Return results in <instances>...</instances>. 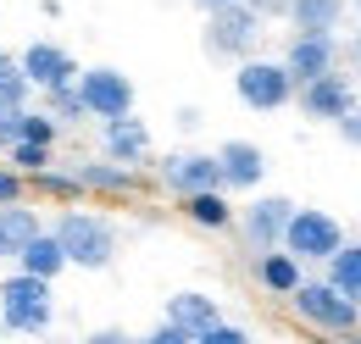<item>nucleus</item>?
Segmentation results:
<instances>
[{"mask_svg":"<svg viewBox=\"0 0 361 344\" xmlns=\"http://www.w3.org/2000/svg\"><path fill=\"white\" fill-rule=\"evenodd\" d=\"M50 233L61 239V256H67V266L106 272V266L117 261V228H111L106 216H94V211H61Z\"/></svg>","mask_w":361,"mask_h":344,"instance_id":"f257e3e1","label":"nucleus"},{"mask_svg":"<svg viewBox=\"0 0 361 344\" xmlns=\"http://www.w3.org/2000/svg\"><path fill=\"white\" fill-rule=\"evenodd\" d=\"M50 317H56V305H50V278H34V272L17 266V272L0 283V328L39 339L50 328Z\"/></svg>","mask_w":361,"mask_h":344,"instance_id":"f03ea898","label":"nucleus"},{"mask_svg":"<svg viewBox=\"0 0 361 344\" xmlns=\"http://www.w3.org/2000/svg\"><path fill=\"white\" fill-rule=\"evenodd\" d=\"M289 305H295L300 322H312L317 333H356V322H361V305L350 295H339L328 278H300L289 289Z\"/></svg>","mask_w":361,"mask_h":344,"instance_id":"7ed1b4c3","label":"nucleus"},{"mask_svg":"<svg viewBox=\"0 0 361 344\" xmlns=\"http://www.w3.org/2000/svg\"><path fill=\"white\" fill-rule=\"evenodd\" d=\"M262 11L250 6V0H228L217 11H206V50L212 56H223V61H245L256 39H262Z\"/></svg>","mask_w":361,"mask_h":344,"instance_id":"20e7f679","label":"nucleus"},{"mask_svg":"<svg viewBox=\"0 0 361 344\" xmlns=\"http://www.w3.org/2000/svg\"><path fill=\"white\" fill-rule=\"evenodd\" d=\"M233 94L250 106V111H283L295 100V78L283 61H262V56H245L239 73H233Z\"/></svg>","mask_w":361,"mask_h":344,"instance_id":"39448f33","label":"nucleus"},{"mask_svg":"<svg viewBox=\"0 0 361 344\" xmlns=\"http://www.w3.org/2000/svg\"><path fill=\"white\" fill-rule=\"evenodd\" d=\"M339 245H345V228H339V216L317 211V206H295V211H289L283 250H289L295 261H328Z\"/></svg>","mask_w":361,"mask_h":344,"instance_id":"423d86ee","label":"nucleus"},{"mask_svg":"<svg viewBox=\"0 0 361 344\" xmlns=\"http://www.w3.org/2000/svg\"><path fill=\"white\" fill-rule=\"evenodd\" d=\"M78 94H84V111L100 123L134 111V78L117 67H78Z\"/></svg>","mask_w":361,"mask_h":344,"instance_id":"0eeeda50","label":"nucleus"},{"mask_svg":"<svg viewBox=\"0 0 361 344\" xmlns=\"http://www.w3.org/2000/svg\"><path fill=\"white\" fill-rule=\"evenodd\" d=\"M295 100H300V117H312V123H339L361 94H356V78H345V73L334 67V73H322L312 84H295Z\"/></svg>","mask_w":361,"mask_h":344,"instance_id":"6e6552de","label":"nucleus"},{"mask_svg":"<svg viewBox=\"0 0 361 344\" xmlns=\"http://www.w3.org/2000/svg\"><path fill=\"white\" fill-rule=\"evenodd\" d=\"M161 183L173 195H195V189H223V172H217V150H173L161 161Z\"/></svg>","mask_w":361,"mask_h":344,"instance_id":"1a4fd4ad","label":"nucleus"},{"mask_svg":"<svg viewBox=\"0 0 361 344\" xmlns=\"http://www.w3.org/2000/svg\"><path fill=\"white\" fill-rule=\"evenodd\" d=\"M283 67H289L295 84H312L322 73H334L339 67V34H295L283 50Z\"/></svg>","mask_w":361,"mask_h":344,"instance_id":"9d476101","label":"nucleus"},{"mask_svg":"<svg viewBox=\"0 0 361 344\" xmlns=\"http://www.w3.org/2000/svg\"><path fill=\"white\" fill-rule=\"evenodd\" d=\"M289 211H295V200L289 195H262L256 206H245V245L262 256V250H278L283 245V228H289Z\"/></svg>","mask_w":361,"mask_h":344,"instance_id":"9b49d317","label":"nucleus"},{"mask_svg":"<svg viewBox=\"0 0 361 344\" xmlns=\"http://www.w3.org/2000/svg\"><path fill=\"white\" fill-rule=\"evenodd\" d=\"M17 61H23V78H28L34 89H56V84H73V78H78L73 50H61L56 39H34Z\"/></svg>","mask_w":361,"mask_h":344,"instance_id":"f8f14e48","label":"nucleus"},{"mask_svg":"<svg viewBox=\"0 0 361 344\" xmlns=\"http://www.w3.org/2000/svg\"><path fill=\"white\" fill-rule=\"evenodd\" d=\"M217 172H223L228 195H250V189L267 178V156H262V145H250V139H228L223 150H217Z\"/></svg>","mask_w":361,"mask_h":344,"instance_id":"ddd939ff","label":"nucleus"},{"mask_svg":"<svg viewBox=\"0 0 361 344\" xmlns=\"http://www.w3.org/2000/svg\"><path fill=\"white\" fill-rule=\"evenodd\" d=\"M145 156H150V128L139 123L134 111H123V117H106V161L139 167Z\"/></svg>","mask_w":361,"mask_h":344,"instance_id":"4468645a","label":"nucleus"},{"mask_svg":"<svg viewBox=\"0 0 361 344\" xmlns=\"http://www.w3.org/2000/svg\"><path fill=\"white\" fill-rule=\"evenodd\" d=\"M283 17L295 34H334L345 23V0H283Z\"/></svg>","mask_w":361,"mask_h":344,"instance_id":"2eb2a0df","label":"nucleus"},{"mask_svg":"<svg viewBox=\"0 0 361 344\" xmlns=\"http://www.w3.org/2000/svg\"><path fill=\"white\" fill-rule=\"evenodd\" d=\"M17 266H23V272H34V278H50V283H56V278L67 272V256H61V239H56L50 228H39V233H34V239H28L23 250H17Z\"/></svg>","mask_w":361,"mask_h":344,"instance_id":"dca6fc26","label":"nucleus"},{"mask_svg":"<svg viewBox=\"0 0 361 344\" xmlns=\"http://www.w3.org/2000/svg\"><path fill=\"white\" fill-rule=\"evenodd\" d=\"M178 200H183V216H189L195 228H212V233L233 228V206H228V189H195V195H178Z\"/></svg>","mask_w":361,"mask_h":344,"instance_id":"f3484780","label":"nucleus"},{"mask_svg":"<svg viewBox=\"0 0 361 344\" xmlns=\"http://www.w3.org/2000/svg\"><path fill=\"white\" fill-rule=\"evenodd\" d=\"M73 178H78V189H94V195H134L139 189V172L123 161H84Z\"/></svg>","mask_w":361,"mask_h":344,"instance_id":"a211bd4d","label":"nucleus"},{"mask_svg":"<svg viewBox=\"0 0 361 344\" xmlns=\"http://www.w3.org/2000/svg\"><path fill=\"white\" fill-rule=\"evenodd\" d=\"M167 322H178V328H189V333H206L212 322H223V311H217V300H212V295L183 289V295H173V300H167Z\"/></svg>","mask_w":361,"mask_h":344,"instance_id":"6ab92c4d","label":"nucleus"},{"mask_svg":"<svg viewBox=\"0 0 361 344\" xmlns=\"http://www.w3.org/2000/svg\"><path fill=\"white\" fill-rule=\"evenodd\" d=\"M34 233H39V216L28 211L23 200L0 206V261H17V250H23Z\"/></svg>","mask_w":361,"mask_h":344,"instance_id":"aec40b11","label":"nucleus"},{"mask_svg":"<svg viewBox=\"0 0 361 344\" xmlns=\"http://www.w3.org/2000/svg\"><path fill=\"white\" fill-rule=\"evenodd\" d=\"M256 278H262L267 295H289V289L300 283V261L289 256L283 245H278V250H262V256H256Z\"/></svg>","mask_w":361,"mask_h":344,"instance_id":"412c9836","label":"nucleus"},{"mask_svg":"<svg viewBox=\"0 0 361 344\" xmlns=\"http://www.w3.org/2000/svg\"><path fill=\"white\" fill-rule=\"evenodd\" d=\"M328 283L361 305V245H350V239H345V245L328 256Z\"/></svg>","mask_w":361,"mask_h":344,"instance_id":"4be33fe9","label":"nucleus"},{"mask_svg":"<svg viewBox=\"0 0 361 344\" xmlns=\"http://www.w3.org/2000/svg\"><path fill=\"white\" fill-rule=\"evenodd\" d=\"M45 111H50V123H56V128H61V123H67V128H78V123L90 117V111H84V94H78V78H73V84L45 89Z\"/></svg>","mask_w":361,"mask_h":344,"instance_id":"5701e85b","label":"nucleus"},{"mask_svg":"<svg viewBox=\"0 0 361 344\" xmlns=\"http://www.w3.org/2000/svg\"><path fill=\"white\" fill-rule=\"evenodd\" d=\"M28 89H34V84L23 78V61L0 50V100H11V106H28Z\"/></svg>","mask_w":361,"mask_h":344,"instance_id":"b1692460","label":"nucleus"},{"mask_svg":"<svg viewBox=\"0 0 361 344\" xmlns=\"http://www.w3.org/2000/svg\"><path fill=\"white\" fill-rule=\"evenodd\" d=\"M6 150H11V167L23 172V178H34V172H45V167H50V145H34V139H11Z\"/></svg>","mask_w":361,"mask_h":344,"instance_id":"393cba45","label":"nucleus"},{"mask_svg":"<svg viewBox=\"0 0 361 344\" xmlns=\"http://www.w3.org/2000/svg\"><path fill=\"white\" fill-rule=\"evenodd\" d=\"M17 139L56 145V123H50V111H28V106H23V117H17Z\"/></svg>","mask_w":361,"mask_h":344,"instance_id":"a878e982","label":"nucleus"},{"mask_svg":"<svg viewBox=\"0 0 361 344\" xmlns=\"http://www.w3.org/2000/svg\"><path fill=\"white\" fill-rule=\"evenodd\" d=\"M34 183H39L45 195H67V200H78V195H84L73 172H50V167H45V172H34Z\"/></svg>","mask_w":361,"mask_h":344,"instance_id":"bb28decb","label":"nucleus"},{"mask_svg":"<svg viewBox=\"0 0 361 344\" xmlns=\"http://www.w3.org/2000/svg\"><path fill=\"white\" fill-rule=\"evenodd\" d=\"M195 344H256L239 322H212L206 333H195Z\"/></svg>","mask_w":361,"mask_h":344,"instance_id":"cd10ccee","label":"nucleus"},{"mask_svg":"<svg viewBox=\"0 0 361 344\" xmlns=\"http://www.w3.org/2000/svg\"><path fill=\"white\" fill-rule=\"evenodd\" d=\"M134 344H195V333H189V328H178V322H167V317H161V322H156V328H150L145 339H134Z\"/></svg>","mask_w":361,"mask_h":344,"instance_id":"c85d7f7f","label":"nucleus"},{"mask_svg":"<svg viewBox=\"0 0 361 344\" xmlns=\"http://www.w3.org/2000/svg\"><path fill=\"white\" fill-rule=\"evenodd\" d=\"M23 189H28V183H23V172H17V167H0V206L23 200Z\"/></svg>","mask_w":361,"mask_h":344,"instance_id":"c756f323","label":"nucleus"},{"mask_svg":"<svg viewBox=\"0 0 361 344\" xmlns=\"http://www.w3.org/2000/svg\"><path fill=\"white\" fill-rule=\"evenodd\" d=\"M334 128H339V139H345V145H356V150H361V100L345 111V117H339V123H334Z\"/></svg>","mask_w":361,"mask_h":344,"instance_id":"7c9ffc66","label":"nucleus"},{"mask_svg":"<svg viewBox=\"0 0 361 344\" xmlns=\"http://www.w3.org/2000/svg\"><path fill=\"white\" fill-rule=\"evenodd\" d=\"M17 117H23V106H11V100H0V150L17 139Z\"/></svg>","mask_w":361,"mask_h":344,"instance_id":"2f4dec72","label":"nucleus"},{"mask_svg":"<svg viewBox=\"0 0 361 344\" xmlns=\"http://www.w3.org/2000/svg\"><path fill=\"white\" fill-rule=\"evenodd\" d=\"M84 344H134V339H128L123 328H100V333H90Z\"/></svg>","mask_w":361,"mask_h":344,"instance_id":"473e14b6","label":"nucleus"},{"mask_svg":"<svg viewBox=\"0 0 361 344\" xmlns=\"http://www.w3.org/2000/svg\"><path fill=\"white\" fill-rule=\"evenodd\" d=\"M195 6H200V11H217V6H228V0H195Z\"/></svg>","mask_w":361,"mask_h":344,"instance_id":"72a5a7b5","label":"nucleus"},{"mask_svg":"<svg viewBox=\"0 0 361 344\" xmlns=\"http://www.w3.org/2000/svg\"><path fill=\"white\" fill-rule=\"evenodd\" d=\"M356 56H361V28H356Z\"/></svg>","mask_w":361,"mask_h":344,"instance_id":"f704fd0d","label":"nucleus"},{"mask_svg":"<svg viewBox=\"0 0 361 344\" xmlns=\"http://www.w3.org/2000/svg\"><path fill=\"white\" fill-rule=\"evenodd\" d=\"M356 94H361V73H356Z\"/></svg>","mask_w":361,"mask_h":344,"instance_id":"c9c22d12","label":"nucleus"},{"mask_svg":"<svg viewBox=\"0 0 361 344\" xmlns=\"http://www.w3.org/2000/svg\"><path fill=\"white\" fill-rule=\"evenodd\" d=\"M356 328H361V322H356Z\"/></svg>","mask_w":361,"mask_h":344,"instance_id":"e433bc0d","label":"nucleus"},{"mask_svg":"<svg viewBox=\"0 0 361 344\" xmlns=\"http://www.w3.org/2000/svg\"><path fill=\"white\" fill-rule=\"evenodd\" d=\"M356 6H361V0H356Z\"/></svg>","mask_w":361,"mask_h":344,"instance_id":"4c0bfd02","label":"nucleus"}]
</instances>
